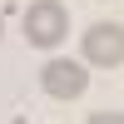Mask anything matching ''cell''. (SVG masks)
Instances as JSON below:
<instances>
[{
  "instance_id": "7a4b0ae2",
  "label": "cell",
  "mask_w": 124,
  "mask_h": 124,
  "mask_svg": "<svg viewBox=\"0 0 124 124\" xmlns=\"http://www.w3.org/2000/svg\"><path fill=\"white\" fill-rule=\"evenodd\" d=\"M40 85H45L50 99H79L89 89V70L79 65V60H50V65L40 70Z\"/></svg>"
},
{
  "instance_id": "6da1fadb",
  "label": "cell",
  "mask_w": 124,
  "mask_h": 124,
  "mask_svg": "<svg viewBox=\"0 0 124 124\" xmlns=\"http://www.w3.org/2000/svg\"><path fill=\"white\" fill-rule=\"evenodd\" d=\"M70 35V15L60 0H35V5L25 10V40L40 50H55L60 40Z\"/></svg>"
},
{
  "instance_id": "3957f363",
  "label": "cell",
  "mask_w": 124,
  "mask_h": 124,
  "mask_svg": "<svg viewBox=\"0 0 124 124\" xmlns=\"http://www.w3.org/2000/svg\"><path fill=\"white\" fill-rule=\"evenodd\" d=\"M79 40H85V60L89 65H104V70L124 65V25H114V20L104 25V20H99V25H89Z\"/></svg>"
},
{
  "instance_id": "277c9868",
  "label": "cell",
  "mask_w": 124,
  "mask_h": 124,
  "mask_svg": "<svg viewBox=\"0 0 124 124\" xmlns=\"http://www.w3.org/2000/svg\"><path fill=\"white\" fill-rule=\"evenodd\" d=\"M85 124H124V109H99V114H89Z\"/></svg>"
}]
</instances>
